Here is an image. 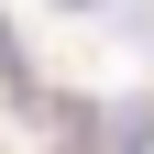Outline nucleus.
I'll list each match as a JSON object with an SVG mask.
<instances>
[{"label": "nucleus", "mask_w": 154, "mask_h": 154, "mask_svg": "<svg viewBox=\"0 0 154 154\" xmlns=\"http://www.w3.org/2000/svg\"><path fill=\"white\" fill-rule=\"evenodd\" d=\"M99 143H154V99H121V110H99Z\"/></svg>", "instance_id": "nucleus-1"}, {"label": "nucleus", "mask_w": 154, "mask_h": 154, "mask_svg": "<svg viewBox=\"0 0 154 154\" xmlns=\"http://www.w3.org/2000/svg\"><path fill=\"white\" fill-rule=\"evenodd\" d=\"M55 11H88V22H99V11H121V22H132V0H55Z\"/></svg>", "instance_id": "nucleus-2"}]
</instances>
